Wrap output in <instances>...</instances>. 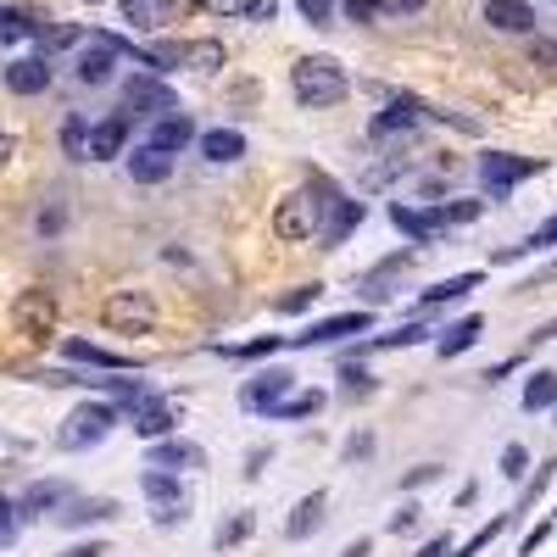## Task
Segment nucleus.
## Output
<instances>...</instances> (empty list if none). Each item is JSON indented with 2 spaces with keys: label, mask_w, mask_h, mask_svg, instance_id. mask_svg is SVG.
<instances>
[{
  "label": "nucleus",
  "mask_w": 557,
  "mask_h": 557,
  "mask_svg": "<svg viewBox=\"0 0 557 557\" xmlns=\"http://www.w3.org/2000/svg\"><path fill=\"white\" fill-rule=\"evenodd\" d=\"M278 351V335H262V341H246V346H218V357H235V362H251V357H268Z\"/></svg>",
  "instance_id": "37"
},
{
  "label": "nucleus",
  "mask_w": 557,
  "mask_h": 557,
  "mask_svg": "<svg viewBox=\"0 0 557 557\" xmlns=\"http://www.w3.org/2000/svg\"><path fill=\"white\" fill-rule=\"evenodd\" d=\"M430 0H380V12L385 17H412V12H424Z\"/></svg>",
  "instance_id": "50"
},
{
  "label": "nucleus",
  "mask_w": 557,
  "mask_h": 557,
  "mask_svg": "<svg viewBox=\"0 0 557 557\" xmlns=\"http://www.w3.org/2000/svg\"><path fill=\"white\" fill-rule=\"evenodd\" d=\"M530 62H535L541 73H557V39H535V45H530Z\"/></svg>",
  "instance_id": "47"
},
{
  "label": "nucleus",
  "mask_w": 557,
  "mask_h": 557,
  "mask_svg": "<svg viewBox=\"0 0 557 557\" xmlns=\"http://www.w3.org/2000/svg\"><path fill=\"white\" fill-rule=\"evenodd\" d=\"M246 535H251V513H235V519H223V524H218V546H223V552H228V546H240Z\"/></svg>",
  "instance_id": "39"
},
{
  "label": "nucleus",
  "mask_w": 557,
  "mask_h": 557,
  "mask_svg": "<svg viewBox=\"0 0 557 557\" xmlns=\"http://www.w3.org/2000/svg\"><path fill=\"white\" fill-rule=\"evenodd\" d=\"M546 407H557V368H535L524 385V412H546Z\"/></svg>",
  "instance_id": "28"
},
{
  "label": "nucleus",
  "mask_w": 557,
  "mask_h": 557,
  "mask_svg": "<svg viewBox=\"0 0 557 557\" xmlns=\"http://www.w3.org/2000/svg\"><path fill=\"white\" fill-rule=\"evenodd\" d=\"M17 513H23V507H12L7 496H0V546H7V541L17 535Z\"/></svg>",
  "instance_id": "49"
},
{
  "label": "nucleus",
  "mask_w": 557,
  "mask_h": 557,
  "mask_svg": "<svg viewBox=\"0 0 557 557\" xmlns=\"http://www.w3.org/2000/svg\"><path fill=\"white\" fill-rule=\"evenodd\" d=\"M407 268H412V251H396V257H385L380 268H368V278H362V301H368V307H380Z\"/></svg>",
  "instance_id": "18"
},
{
  "label": "nucleus",
  "mask_w": 557,
  "mask_h": 557,
  "mask_svg": "<svg viewBox=\"0 0 557 557\" xmlns=\"http://www.w3.org/2000/svg\"><path fill=\"white\" fill-rule=\"evenodd\" d=\"M368 451H374V435H351L346 441V462H362Z\"/></svg>",
  "instance_id": "54"
},
{
  "label": "nucleus",
  "mask_w": 557,
  "mask_h": 557,
  "mask_svg": "<svg viewBox=\"0 0 557 557\" xmlns=\"http://www.w3.org/2000/svg\"><path fill=\"white\" fill-rule=\"evenodd\" d=\"M552 474H557V462H541V474L524 485V496H519V507H513V519L524 513V507H535V496H546V485H552Z\"/></svg>",
  "instance_id": "38"
},
{
  "label": "nucleus",
  "mask_w": 557,
  "mask_h": 557,
  "mask_svg": "<svg viewBox=\"0 0 557 557\" xmlns=\"http://www.w3.org/2000/svg\"><path fill=\"white\" fill-rule=\"evenodd\" d=\"M312 196L323 201V223H318V240L323 251H335L357 235V223H362V201H351L335 178H312Z\"/></svg>",
  "instance_id": "2"
},
{
  "label": "nucleus",
  "mask_w": 557,
  "mask_h": 557,
  "mask_svg": "<svg viewBox=\"0 0 557 557\" xmlns=\"http://www.w3.org/2000/svg\"><path fill=\"white\" fill-rule=\"evenodd\" d=\"M341 557H374V541H368V535H362V541H351V546H346Z\"/></svg>",
  "instance_id": "60"
},
{
  "label": "nucleus",
  "mask_w": 557,
  "mask_h": 557,
  "mask_svg": "<svg viewBox=\"0 0 557 557\" xmlns=\"http://www.w3.org/2000/svg\"><path fill=\"white\" fill-rule=\"evenodd\" d=\"M84 7H101V0H84Z\"/></svg>",
  "instance_id": "63"
},
{
  "label": "nucleus",
  "mask_w": 557,
  "mask_h": 557,
  "mask_svg": "<svg viewBox=\"0 0 557 557\" xmlns=\"http://www.w3.org/2000/svg\"><path fill=\"white\" fill-rule=\"evenodd\" d=\"M430 480H441V462H424V469H412V474L401 480V491H418V485H430Z\"/></svg>",
  "instance_id": "52"
},
{
  "label": "nucleus",
  "mask_w": 557,
  "mask_h": 557,
  "mask_svg": "<svg viewBox=\"0 0 557 557\" xmlns=\"http://www.w3.org/2000/svg\"><path fill=\"white\" fill-rule=\"evenodd\" d=\"M62 146H67L73 162H89V128H84V117H67L62 123Z\"/></svg>",
  "instance_id": "35"
},
{
  "label": "nucleus",
  "mask_w": 557,
  "mask_h": 557,
  "mask_svg": "<svg viewBox=\"0 0 557 557\" xmlns=\"http://www.w3.org/2000/svg\"><path fill=\"white\" fill-rule=\"evenodd\" d=\"M223 62H228V51L218 39H190L184 45V67H196V73H218Z\"/></svg>",
  "instance_id": "30"
},
{
  "label": "nucleus",
  "mask_w": 557,
  "mask_h": 557,
  "mask_svg": "<svg viewBox=\"0 0 557 557\" xmlns=\"http://www.w3.org/2000/svg\"><path fill=\"white\" fill-rule=\"evenodd\" d=\"M430 330H424V323H401V330H391V335H374V341H368L362 351H401V346H418V341H424Z\"/></svg>",
  "instance_id": "31"
},
{
  "label": "nucleus",
  "mask_w": 557,
  "mask_h": 557,
  "mask_svg": "<svg viewBox=\"0 0 557 557\" xmlns=\"http://www.w3.org/2000/svg\"><path fill=\"white\" fill-rule=\"evenodd\" d=\"M101 323H107V330H117V335H146L151 323H157V307H151L146 290H112L101 301Z\"/></svg>",
  "instance_id": "5"
},
{
  "label": "nucleus",
  "mask_w": 557,
  "mask_h": 557,
  "mask_svg": "<svg viewBox=\"0 0 557 557\" xmlns=\"http://www.w3.org/2000/svg\"><path fill=\"white\" fill-rule=\"evenodd\" d=\"M123 107L128 112H178V96L162 84V78H128V89H123Z\"/></svg>",
  "instance_id": "14"
},
{
  "label": "nucleus",
  "mask_w": 557,
  "mask_h": 557,
  "mask_svg": "<svg viewBox=\"0 0 557 557\" xmlns=\"http://www.w3.org/2000/svg\"><path fill=\"white\" fill-rule=\"evenodd\" d=\"M535 341H557V318H552V323H541V330H535Z\"/></svg>",
  "instance_id": "62"
},
{
  "label": "nucleus",
  "mask_w": 557,
  "mask_h": 557,
  "mask_svg": "<svg viewBox=\"0 0 557 557\" xmlns=\"http://www.w3.org/2000/svg\"><path fill=\"white\" fill-rule=\"evenodd\" d=\"M323 519H330V491H307V496L290 507V519H285V541H307V535H318Z\"/></svg>",
  "instance_id": "12"
},
{
  "label": "nucleus",
  "mask_w": 557,
  "mask_h": 557,
  "mask_svg": "<svg viewBox=\"0 0 557 557\" xmlns=\"http://www.w3.org/2000/svg\"><path fill=\"white\" fill-rule=\"evenodd\" d=\"M146 469H168V474L207 469V451H201V446H190V441H151V451H146Z\"/></svg>",
  "instance_id": "13"
},
{
  "label": "nucleus",
  "mask_w": 557,
  "mask_h": 557,
  "mask_svg": "<svg viewBox=\"0 0 557 557\" xmlns=\"http://www.w3.org/2000/svg\"><path fill=\"white\" fill-rule=\"evenodd\" d=\"M546 246H557V218H546V223L535 228V235L524 240V251H546Z\"/></svg>",
  "instance_id": "48"
},
{
  "label": "nucleus",
  "mask_w": 557,
  "mask_h": 557,
  "mask_svg": "<svg viewBox=\"0 0 557 557\" xmlns=\"http://www.w3.org/2000/svg\"><path fill=\"white\" fill-rule=\"evenodd\" d=\"M418 557H451V541H446V535H435V541H430L424 552H418Z\"/></svg>",
  "instance_id": "59"
},
{
  "label": "nucleus",
  "mask_w": 557,
  "mask_h": 557,
  "mask_svg": "<svg viewBox=\"0 0 557 557\" xmlns=\"http://www.w3.org/2000/svg\"><path fill=\"white\" fill-rule=\"evenodd\" d=\"M407 168H412L407 157H391V162H380L374 173H368V190H380V184H391V178H396V173H407Z\"/></svg>",
  "instance_id": "46"
},
{
  "label": "nucleus",
  "mask_w": 557,
  "mask_h": 557,
  "mask_svg": "<svg viewBox=\"0 0 557 557\" xmlns=\"http://www.w3.org/2000/svg\"><path fill=\"white\" fill-rule=\"evenodd\" d=\"M57 519H62V524H73V530H78V524H101V519H117V502H112V496H96V502H73L67 513H57Z\"/></svg>",
  "instance_id": "29"
},
{
  "label": "nucleus",
  "mask_w": 557,
  "mask_h": 557,
  "mask_svg": "<svg viewBox=\"0 0 557 557\" xmlns=\"http://www.w3.org/2000/svg\"><path fill=\"white\" fill-rule=\"evenodd\" d=\"M34 39L45 45V51H67V45H78V39H84V28H73V23H51V28H45V23H39V28H34Z\"/></svg>",
  "instance_id": "34"
},
{
  "label": "nucleus",
  "mask_w": 557,
  "mask_h": 557,
  "mask_svg": "<svg viewBox=\"0 0 557 557\" xmlns=\"http://www.w3.org/2000/svg\"><path fill=\"white\" fill-rule=\"evenodd\" d=\"M480 335H485V318H474V312H469V318H457L451 330H441L435 351H441V357H457V351H469Z\"/></svg>",
  "instance_id": "25"
},
{
  "label": "nucleus",
  "mask_w": 557,
  "mask_h": 557,
  "mask_svg": "<svg viewBox=\"0 0 557 557\" xmlns=\"http://www.w3.org/2000/svg\"><path fill=\"white\" fill-rule=\"evenodd\" d=\"M552 278H557V262H546V268H541V273L530 278V285H524V290H546V285H552Z\"/></svg>",
  "instance_id": "58"
},
{
  "label": "nucleus",
  "mask_w": 557,
  "mask_h": 557,
  "mask_svg": "<svg viewBox=\"0 0 557 557\" xmlns=\"http://www.w3.org/2000/svg\"><path fill=\"white\" fill-rule=\"evenodd\" d=\"M341 380H346V396L374 391V374H368V368H357V362H346V368H341Z\"/></svg>",
  "instance_id": "45"
},
{
  "label": "nucleus",
  "mask_w": 557,
  "mask_h": 557,
  "mask_svg": "<svg viewBox=\"0 0 557 557\" xmlns=\"http://www.w3.org/2000/svg\"><path fill=\"white\" fill-rule=\"evenodd\" d=\"M312 301H318V285H296V290H285V296H278L273 307H278V312H307Z\"/></svg>",
  "instance_id": "43"
},
{
  "label": "nucleus",
  "mask_w": 557,
  "mask_h": 557,
  "mask_svg": "<svg viewBox=\"0 0 557 557\" xmlns=\"http://www.w3.org/2000/svg\"><path fill=\"white\" fill-rule=\"evenodd\" d=\"M513 368H519V357H507V362H496V368H485V380H491V385H502L507 374H513Z\"/></svg>",
  "instance_id": "56"
},
{
  "label": "nucleus",
  "mask_w": 557,
  "mask_h": 557,
  "mask_svg": "<svg viewBox=\"0 0 557 557\" xmlns=\"http://www.w3.org/2000/svg\"><path fill=\"white\" fill-rule=\"evenodd\" d=\"M346 17L351 23H374L380 17V0H346Z\"/></svg>",
  "instance_id": "51"
},
{
  "label": "nucleus",
  "mask_w": 557,
  "mask_h": 557,
  "mask_svg": "<svg viewBox=\"0 0 557 557\" xmlns=\"http://www.w3.org/2000/svg\"><path fill=\"white\" fill-rule=\"evenodd\" d=\"M318 223H323V201L312 190H296L273 207V235L285 246H301V240H318Z\"/></svg>",
  "instance_id": "4"
},
{
  "label": "nucleus",
  "mask_w": 557,
  "mask_h": 557,
  "mask_svg": "<svg viewBox=\"0 0 557 557\" xmlns=\"http://www.w3.org/2000/svg\"><path fill=\"white\" fill-rule=\"evenodd\" d=\"M196 139V123H190V112H162L157 123H151V134H146V146H157V151H184Z\"/></svg>",
  "instance_id": "16"
},
{
  "label": "nucleus",
  "mask_w": 557,
  "mask_h": 557,
  "mask_svg": "<svg viewBox=\"0 0 557 557\" xmlns=\"http://www.w3.org/2000/svg\"><path fill=\"white\" fill-rule=\"evenodd\" d=\"M212 12H228V17H246V23H268L278 12V0H218Z\"/></svg>",
  "instance_id": "33"
},
{
  "label": "nucleus",
  "mask_w": 557,
  "mask_h": 557,
  "mask_svg": "<svg viewBox=\"0 0 557 557\" xmlns=\"http://www.w3.org/2000/svg\"><path fill=\"white\" fill-rule=\"evenodd\" d=\"M524 469H530V451L513 441V446H502V480H524Z\"/></svg>",
  "instance_id": "41"
},
{
  "label": "nucleus",
  "mask_w": 557,
  "mask_h": 557,
  "mask_svg": "<svg viewBox=\"0 0 557 557\" xmlns=\"http://www.w3.org/2000/svg\"><path fill=\"white\" fill-rule=\"evenodd\" d=\"M7 89H12V96H45V89H51V62H45V57L12 62L7 67Z\"/></svg>",
  "instance_id": "19"
},
{
  "label": "nucleus",
  "mask_w": 557,
  "mask_h": 557,
  "mask_svg": "<svg viewBox=\"0 0 557 557\" xmlns=\"http://www.w3.org/2000/svg\"><path fill=\"white\" fill-rule=\"evenodd\" d=\"M485 23L496 34H530L535 28V7L530 0H485Z\"/></svg>",
  "instance_id": "17"
},
{
  "label": "nucleus",
  "mask_w": 557,
  "mask_h": 557,
  "mask_svg": "<svg viewBox=\"0 0 557 557\" xmlns=\"http://www.w3.org/2000/svg\"><path fill=\"white\" fill-rule=\"evenodd\" d=\"M480 212H485V201H441V218H446L451 228H457V223H474Z\"/></svg>",
  "instance_id": "42"
},
{
  "label": "nucleus",
  "mask_w": 557,
  "mask_h": 557,
  "mask_svg": "<svg viewBox=\"0 0 557 557\" xmlns=\"http://www.w3.org/2000/svg\"><path fill=\"white\" fill-rule=\"evenodd\" d=\"M67 362H89V368H112V374H128L134 357H117V351H101V346H89V341H62Z\"/></svg>",
  "instance_id": "26"
},
{
  "label": "nucleus",
  "mask_w": 557,
  "mask_h": 557,
  "mask_svg": "<svg viewBox=\"0 0 557 557\" xmlns=\"http://www.w3.org/2000/svg\"><path fill=\"white\" fill-rule=\"evenodd\" d=\"M117 7H123V23H134V28H168L178 0H117Z\"/></svg>",
  "instance_id": "21"
},
{
  "label": "nucleus",
  "mask_w": 557,
  "mask_h": 557,
  "mask_svg": "<svg viewBox=\"0 0 557 557\" xmlns=\"http://www.w3.org/2000/svg\"><path fill=\"white\" fill-rule=\"evenodd\" d=\"M67 491L62 485H51V480H39V485H28V496H23V513H45V507H57Z\"/></svg>",
  "instance_id": "36"
},
{
  "label": "nucleus",
  "mask_w": 557,
  "mask_h": 557,
  "mask_svg": "<svg viewBox=\"0 0 557 557\" xmlns=\"http://www.w3.org/2000/svg\"><path fill=\"white\" fill-rule=\"evenodd\" d=\"M39 23H34V12H23V7H0V45H17V39H28Z\"/></svg>",
  "instance_id": "32"
},
{
  "label": "nucleus",
  "mask_w": 557,
  "mask_h": 557,
  "mask_svg": "<svg viewBox=\"0 0 557 557\" xmlns=\"http://www.w3.org/2000/svg\"><path fill=\"white\" fill-rule=\"evenodd\" d=\"M418 519H424V513H418V502H407L401 513H391V530H396V535H407V530H412Z\"/></svg>",
  "instance_id": "53"
},
{
  "label": "nucleus",
  "mask_w": 557,
  "mask_h": 557,
  "mask_svg": "<svg viewBox=\"0 0 557 557\" xmlns=\"http://www.w3.org/2000/svg\"><path fill=\"white\" fill-rule=\"evenodd\" d=\"M323 407V391H301V396H290L285 407H278L273 418H307V412H318Z\"/></svg>",
  "instance_id": "40"
},
{
  "label": "nucleus",
  "mask_w": 557,
  "mask_h": 557,
  "mask_svg": "<svg viewBox=\"0 0 557 557\" xmlns=\"http://www.w3.org/2000/svg\"><path fill=\"white\" fill-rule=\"evenodd\" d=\"M117 430V407L112 401H84L62 418V430H57V446L62 451H89V446H101L107 435Z\"/></svg>",
  "instance_id": "3"
},
{
  "label": "nucleus",
  "mask_w": 557,
  "mask_h": 557,
  "mask_svg": "<svg viewBox=\"0 0 557 557\" xmlns=\"http://www.w3.org/2000/svg\"><path fill=\"white\" fill-rule=\"evenodd\" d=\"M67 557H107V552H101V546H96V541H89V546H73V552H67Z\"/></svg>",
  "instance_id": "61"
},
{
  "label": "nucleus",
  "mask_w": 557,
  "mask_h": 557,
  "mask_svg": "<svg viewBox=\"0 0 557 557\" xmlns=\"http://www.w3.org/2000/svg\"><path fill=\"white\" fill-rule=\"evenodd\" d=\"M168 173H173V157L157 151V146H139V151L128 157V178H134V184H162Z\"/></svg>",
  "instance_id": "23"
},
{
  "label": "nucleus",
  "mask_w": 557,
  "mask_h": 557,
  "mask_svg": "<svg viewBox=\"0 0 557 557\" xmlns=\"http://www.w3.org/2000/svg\"><path fill=\"white\" fill-rule=\"evenodd\" d=\"M469 290H480V273H457V278H441V285H430L424 296H418V312H430L441 301H462Z\"/></svg>",
  "instance_id": "27"
},
{
  "label": "nucleus",
  "mask_w": 557,
  "mask_h": 557,
  "mask_svg": "<svg viewBox=\"0 0 557 557\" xmlns=\"http://www.w3.org/2000/svg\"><path fill=\"white\" fill-rule=\"evenodd\" d=\"M374 330V307L368 312H341V318H323V323H307L301 335H290V346H335L346 335H368Z\"/></svg>",
  "instance_id": "9"
},
{
  "label": "nucleus",
  "mask_w": 557,
  "mask_h": 557,
  "mask_svg": "<svg viewBox=\"0 0 557 557\" xmlns=\"http://www.w3.org/2000/svg\"><path fill=\"white\" fill-rule=\"evenodd\" d=\"M535 173H546L541 157H507V151L480 157V184H485V196H507L513 184H524V178H535Z\"/></svg>",
  "instance_id": "6"
},
{
  "label": "nucleus",
  "mask_w": 557,
  "mask_h": 557,
  "mask_svg": "<svg viewBox=\"0 0 557 557\" xmlns=\"http://www.w3.org/2000/svg\"><path fill=\"white\" fill-rule=\"evenodd\" d=\"M123 139H128V117H107L89 128V162H112L123 157Z\"/></svg>",
  "instance_id": "20"
},
{
  "label": "nucleus",
  "mask_w": 557,
  "mask_h": 557,
  "mask_svg": "<svg viewBox=\"0 0 557 557\" xmlns=\"http://www.w3.org/2000/svg\"><path fill=\"white\" fill-rule=\"evenodd\" d=\"M207 7H218V0H207Z\"/></svg>",
  "instance_id": "64"
},
{
  "label": "nucleus",
  "mask_w": 557,
  "mask_h": 557,
  "mask_svg": "<svg viewBox=\"0 0 557 557\" xmlns=\"http://www.w3.org/2000/svg\"><path fill=\"white\" fill-rule=\"evenodd\" d=\"M17 157V134H7V128H0V168H7Z\"/></svg>",
  "instance_id": "57"
},
{
  "label": "nucleus",
  "mask_w": 557,
  "mask_h": 557,
  "mask_svg": "<svg viewBox=\"0 0 557 557\" xmlns=\"http://www.w3.org/2000/svg\"><path fill=\"white\" fill-rule=\"evenodd\" d=\"M424 117H430V112H424V101L396 96V101H391V107H385L374 123H368V134H380V139H385V134H412V128L424 123Z\"/></svg>",
  "instance_id": "15"
},
{
  "label": "nucleus",
  "mask_w": 557,
  "mask_h": 557,
  "mask_svg": "<svg viewBox=\"0 0 557 557\" xmlns=\"http://www.w3.org/2000/svg\"><path fill=\"white\" fill-rule=\"evenodd\" d=\"M290 391H296L290 368H262L257 380L240 385V407H246V412H278V407L290 401Z\"/></svg>",
  "instance_id": "8"
},
{
  "label": "nucleus",
  "mask_w": 557,
  "mask_h": 557,
  "mask_svg": "<svg viewBox=\"0 0 557 557\" xmlns=\"http://www.w3.org/2000/svg\"><path fill=\"white\" fill-rule=\"evenodd\" d=\"M290 89H296V101L307 112H323V107H341L351 96V78L335 57H301L290 67Z\"/></svg>",
  "instance_id": "1"
},
{
  "label": "nucleus",
  "mask_w": 557,
  "mask_h": 557,
  "mask_svg": "<svg viewBox=\"0 0 557 557\" xmlns=\"http://www.w3.org/2000/svg\"><path fill=\"white\" fill-rule=\"evenodd\" d=\"M139 491H146L157 507H190V496H184V485L168 469H146V474H139Z\"/></svg>",
  "instance_id": "24"
},
{
  "label": "nucleus",
  "mask_w": 557,
  "mask_h": 557,
  "mask_svg": "<svg viewBox=\"0 0 557 557\" xmlns=\"http://www.w3.org/2000/svg\"><path fill=\"white\" fill-rule=\"evenodd\" d=\"M178 424V396H151L134 407V435L139 441H168Z\"/></svg>",
  "instance_id": "11"
},
{
  "label": "nucleus",
  "mask_w": 557,
  "mask_h": 557,
  "mask_svg": "<svg viewBox=\"0 0 557 557\" xmlns=\"http://www.w3.org/2000/svg\"><path fill=\"white\" fill-rule=\"evenodd\" d=\"M546 535H552V519H546V524H535V530H530V535H524V546H519V552H524V557H535V552H541V541H546Z\"/></svg>",
  "instance_id": "55"
},
{
  "label": "nucleus",
  "mask_w": 557,
  "mask_h": 557,
  "mask_svg": "<svg viewBox=\"0 0 557 557\" xmlns=\"http://www.w3.org/2000/svg\"><path fill=\"white\" fill-rule=\"evenodd\" d=\"M296 7L312 28H330V17H335V0H296Z\"/></svg>",
  "instance_id": "44"
},
{
  "label": "nucleus",
  "mask_w": 557,
  "mask_h": 557,
  "mask_svg": "<svg viewBox=\"0 0 557 557\" xmlns=\"http://www.w3.org/2000/svg\"><path fill=\"white\" fill-rule=\"evenodd\" d=\"M12 323H17V335H28V341H51L57 335V296L51 290H23L17 301H12Z\"/></svg>",
  "instance_id": "7"
},
{
  "label": "nucleus",
  "mask_w": 557,
  "mask_h": 557,
  "mask_svg": "<svg viewBox=\"0 0 557 557\" xmlns=\"http://www.w3.org/2000/svg\"><path fill=\"white\" fill-rule=\"evenodd\" d=\"M391 223L401 228L407 240H418V246H435V240L446 235V228H451V223L441 218V207H430V212H424V207H407V201H396V207H391Z\"/></svg>",
  "instance_id": "10"
},
{
  "label": "nucleus",
  "mask_w": 557,
  "mask_h": 557,
  "mask_svg": "<svg viewBox=\"0 0 557 557\" xmlns=\"http://www.w3.org/2000/svg\"><path fill=\"white\" fill-rule=\"evenodd\" d=\"M201 157L207 162H240L246 157V134L240 128H212V134H201Z\"/></svg>",
  "instance_id": "22"
}]
</instances>
